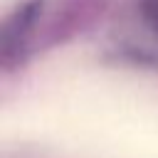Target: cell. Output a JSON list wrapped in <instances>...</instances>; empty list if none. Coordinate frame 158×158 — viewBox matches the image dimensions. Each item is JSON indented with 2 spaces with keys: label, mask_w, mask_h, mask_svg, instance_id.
I'll list each match as a JSON object with an SVG mask.
<instances>
[{
  "label": "cell",
  "mask_w": 158,
  "mask_h": 158,
  "mask_svg": "<svg viewBox=\"0 0 158 158\" xmlns=\"http://www.w3.org/2000/svg\"><path fill=\"white\" fill-rule=\"evenodd\" d=\"M141 12L146 20H151L158 27V0H141Z\"/></svg>",
  "instance_id": "6da1fadb"
}]
</instances>
